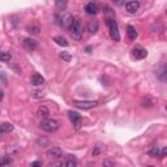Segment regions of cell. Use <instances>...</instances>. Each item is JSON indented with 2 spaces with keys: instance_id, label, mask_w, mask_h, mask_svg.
<instances>
[{
  "instance_id": "obj_5",
  "label": "cell",
  "mask_w": 167,
  "mask_h": 167,
  "mask_svg": "<svg viewBox=\"0 0 167 167\" xmlns=\"http://www.w3.org/2000/svg\"><path fill=\"white\" fill-rule=\"evenodd\" d=\"M73 17H72V14L69 13H64L62 17H60V25H62L64 29H71L72 24H73Z\"/></svg>"
},
{
  "instance_id": "obj_25",
  "label": "cell",
  "mask_w": 167,
  "mask_h": 167,
  "mask_svg": "<svg viewBox=\"0 0 167 167\" xmlns=\"http://www.w3.org/2000/svg\"><path fill=\"white\" fill-rule=\"evenodd\" d=\"M33 97H34V98H42L43 93L41 90H34V92H33Z\"/></svg>"
},
{
  "instance_id": "obj_22",
  "label": "cell",
  "mask_w": 167,
  "mask_h": 167,
  "mask_svg": "<svg viewBox=\"0 0 167 167\" xmlns=\"http://www.w3.org/2000/svg\"><path fill=\"white\" fill-rule=\"evenodd\" d=\"M60 58H62L64 62H71V59H72V56L69 55V52H60Z\"/></svg>"
},
{
  "instance_id": "obj_17",
  "label": "cell",
  "mask_w": 167,
  "mask_h": 167,
  "mask_svg": "<svg viewBox=\"0 0 167 167\" xmlns=\"http://www.w3.org/2000/svg\"><path fill=\"white\" fill-rule=\"evenodd\" d=\"M127 34H128V38H129L131 41H135L137 38V31H136L135 27L131 26V25L127 27Z\"/></svg>"
},
{
  "instance_id": "obj_6",
  "label": "cell",
  "mask_w": 167,
  "mask_h": 167,
  "mask_svg": "<svg viewBox=\"0 0 167 167\" xmlns=\"http://www.w3.org/2000/svg\"><path fill=\"white\" fill-rule=\"evenodd\" d=\"M46 154H47V157H50V158L58 159V158H60L63 155V150L60 148H58V146H52V148H50L47 150Z\"/></svg>"
},
{
  "instance_id": "obj_20",
  "label": "cell",
  "mask_w": 167,
  "mask_h": 167,
  "mask_svg": "<svg viewBox=\"0 0 167 167\" xmlns=\"http://www.w3.org/2000/svg\"><path fill=\"white\" fill-rule=\"evenodd\" d=\"M26 30L29 31V33H31V34H39L41 33V27L39 26H37V25H29L26 27Z\"/></svg>"
},
{
  "instance_id": "obj_24",
  "label": "cell",
  "mask_w": 167,
  "mask_h": 167,
  "mask_svg": "<svg viewBox=\"0 0 167 167\" xmlns=\"http://www.w3.org/2000/svg\"><path fill=\"white\" fill-rule=\"evenodd\" d=\"M47 167H63V163H62V162H59V161H55V162L48 163Z\"/></svg>"
},
{
  "instance_id": "obj_30",
  "label": "cell",
  "mask_w": 167,
  "mask_h": 167,
  "mask_svg": "<svg viewBox=\"0 0 167 167\" xmlns=\"http://www.w3.org/2000/svg\"><path fill=\"white\" fill-rule=\"evenodd\" d=\"M162 157H167V146L162 149Z\"/></svg>"
},
{
  "instance_id": "obj_12",
  "label": "cell",
  "mask_w": 167,
  "mask_h": 167,
  "mask_svg": "<svg viewBox=\"0 0 167 167\" xmlns=\"http://www.w3.org/2000/svg\"><path fill=\"white\" fill-rule=\"evenodd\" d=\"M13 129H14V127L12 123H3L2 128H0V133H2V136H5V135H8V133L13 132Z\"/></svg>"
},
{
  "instance_id": "obj_29",
  "label": "cell",
  "mask_w": 167,
  "mask_h": 167,
  "mask_svg": "<svg viewBox=\"0 0 167 167\" xmlns=\"http://www.w3.org/2000/svg\"><path fill=\"white\" fill-rule=\"evenodd\" d=\"M99 154V148L97 146L96 149H93V155H98Z\"/></svg>"
},
{
  "instance_id": "obj_21",
  "label": "cell",
  "mask_w": 167,
  "mask_h": 167,
  "mask_svg": "<svg viewBox=\"0 0 167 167\" xmlns=\"http://www.w3.org/2000/svg\"><path fill=\"white\" fill-rule=\"evenodd\" d=\"M0 59H2L3 63H9L10 60H12V55H10V52H2Z\"/></svg>"
},
{
  "instance_id": "obj_31",
  "label": "cell",
  "mask_w": 167,
  "mask_h": 167,
  "mask_svg": "<svg viewBox=\"0 0 167 167\" xmlns=\"http://www.w3.org/2000/svg\"><path fill=\"white\" fill-rule=\"evenodd\" d=\"M146 167H154V166H146Z\"/></svg>"
},
{
  "instance_id": "obj_16",
  "label": "cell",
  "mask_w": 167,
  "mask_h": 167,
  "mask_svg": "<svg viewBox=\"0 0 167 167\" xmlns=\"http://www.w3.org/2000/svg\"><path fill=\"white\" fill-rule=\"evenodd\" d=\"M64 167H77V159L75 155H68V158L65 159Z\"/></svg>"
},
{
  "instance_id": "obj_18",
  "label": "cell",
  "mask_w": 167,
  "mask_h": 167,
  "mask_svg": "<svg viewBox=\"0 0 167 167\" xmlns=\"http://www.w3.org/2000/svg\"><path fill=\"white\" fill-rule=\"evenodd\" d=\"M148 154L150 155V157H162V150H161L158 146H153L148 152Z\"/></svg>"
},
{
  "instance_id": "obj_10",
  "label": "cell",
  "mask_w": 167,
  "mask_h": 167,
  "mask_svg": "<svg viewBox=\"0 0 167 167\" xmlns=\"http://www.w3.org/2000/svg\"><path fill=\"white\" fill-rule=\"evenodd\" d=\"M132 52H133V56H135V59H137V60L145 59V58H146V55H148L146 50H145V48H142V47H135Z\"/></svg>"
},
{
  "instance_id": "obj_13",
  "label": "cell",
  "mask_w": 167,
  "mask_h": 167,
  "mask_svg": "<svg viewBox=\"0 0 167 167\" xmlns=\"http://www.w3.org/2000/svg\"><path fill=\"white\" fill-rule=\"evenodd\" d=\"M37 115L41 116V118H47V116L50 115L48 107H47V106H44V104H41L39 107L37 108Z\"/></svg>"
},
{
  "instance_id": "obj_27",
  "label": "cell",
  "mask_w": 167,
  "mask_h": 167,
  "mask_svg": "<svg viewBox=\"0 0 167 167\" xmlns=\"http://www.w3.org/2000/svg\"><path fill=\"white\" fill-rule=\"evenodd\" d=\"M56 7L63 8V9H64V8L67 7V3H65V2H58V3H56Z\"/></svg>"
},
{
  "instance_id": "obj_7",
  "label": "cell",
  "mask_w": 167,
  "mask_h": 167,
  "mask_svg": "<svg viewBox=\"0 0 167 167\" xmlns=\"http://www.w3.org/2000/svg\"><path fill=\"white\" fill-rule=\"evenodd\" d=\"M22 46L26 50H29V51H34L38 47V42L35 39H31V38H24L22 39Z\"/></svg>"
},
{
  "instance_id": "obj_15",
  "label": "cell",
  "mask_w": 167,
  "mask_h": 167,
  "mask_svg": "<svg viewBox=\"0 0 167 167\" xmlns=\"http://www.w3.org/2000/svg\"><path fill=\"white\" fill-rule=\"evenodd\" d=\"M31 84H33L34 86H41V85H43V84H44V79H43L41 75L35 73L34 76L31 77Z\"/></svg>"
},
{
  "instance_id": "obj_23",
  "label": "cell",
  "mask_w": 167,
  "mask_h": 167,
  "mask_svg": "<svg viewBox=\"0 0 167 167\" xmlns=\"http://www.w3.org/2000/svg\"><path fill=\"white\" fill-rule=\"evenodd\" d=\"M102 166L103 167H115V162L111 159H104L102 162Z\"/></svg>"
},
{
  "instance_id": "obj_26",
  "label": "cell",
  "mask_w": 167,
  "mask_h": 167,
  "mask_svg": "<svg viewBox=\"0 0 167 167\" xmlns=\"http://www.w3.org/2000/svg\"><path fill=\"white\" fill-rule=\"evenodd\" d=\"M0 76H2V84H3V85H5V84H7V77H5V72H2V73H0Z\"/></svg>"
},
{
  "instance_id": "obj_1",
  "label": "cell",
  "mask_w": 167,
  "mask_h": 167,
  "mask_svg": "<svg viewBox=\"0 0 167 167\" xmlns=\"http://www.w3.org/2000/svg\"><path fill=\"white\" fill-rule=\"evenodd\" d=\"M39 127L44 132H55L59 129V121L55 119H43L41 121Z\"/></svg>"
},
{
  "instance_id": "obj_3",
  "label": "cell",
  "mask_w": 167,
  "mask_h": 167,
  "mask_svg": "<svg viewBox=\"0 0 167 167\" xmlns=\"http://www.w3.org/2000/svg\"><path fill=\"white\" fill-rule=\"evenodd\" d=\"M69 30H71V34H72V38H73V39H76V41H80L81 39L82 33H84V27L81 25V22L77 20V18L73 20V24H72Z\"/></svg>"
},
{
  "instance_id": "obj_28",
  "label": "cell",
  "mask_w": 167,
  "mask_h": 167,
  "mask_svg": "<svg viewBox=\"0 0 167 167\" xmlns=\"http://www.w3.org/2000/svg\"><path fill=\"white\" fill-rule=\"evenodd\" d=\"M30 167H42V163L39 162V161H35V162H33L30 165Z\"/></svg>"
},
{
  "instance_id": "obj_19",
  "label": "cell",
  "mask_w": 167,
  "mask_h": 167,
  "mask_svg": "<svg viewBox=\"0 0 167 167\" xmlns=\"http://www.w3.org/2000/svg\"><path fill=\"white\" fill-rule=\"evenodd\" d=\"M54 42H56L59 46H63V47H67V46L69 44L68 41H67L64 37H55V38H54Z\"/></svg>"
},
{
  "instance_id": "obj_4",
  "label": "cell",
  "mask_w": 167,
  "mask_h": 167,
  "mask_svg": "<svg viewBox=\"0 0 167 167\" xmlns=\"http://www.w3.org/2000/svg\"><path fill=\"white\" fill-rule=\"evenodd\" d=\"M73 104L76 107L82 108V110H90L96 107L98 102L97 101H73Z\"/></svg>"
},
{
  "instance_id": "obj_11",
  "label": "cell",
  "mask_w": 167,
  "mask_h": 167,
  "mask_svg": "<svg viewBox=\"0 0 167 167\" xmlns=\"http://www.w3.org/2000/svg\"><path fill=\"white\" fill-rule=\"evenodd\" d=\"M88 30L92 33V34H96L99 30V22L97 20H90L88 22Z\"/></svg>"
},
{
  "instance_id": "obj_8",
  "label": "cell",
  "mask_w": 167,
  "mask_h": 167,
  "mask_svg": "<svg viewBox=\"0 0 167 167\" xmlns=\"http://www.w3.org/2000/svg\"><path fill=\"white\" fill-rule=\"evenodd\" d=\"M68 115H69V119H71L72 123H73V125H75L76 128H80V127H81V123H82V119H81L80 114L76 112V111H69Z\"/></svg>"
},
{
  "instance_id": "obj_14",
  "label": "cell",
  "mask_w": 167,
  "mask_h": 167,
  "mask_svg": "<svg viewBox=\"0 0 167 167\" xmlns=\"http://www.w3.org/2000/svg\"><path fill=\"white\" fill-rule=\"evenodd\" d=\"M85 10H86L88 14H96L98 12V7H97V4H94L93 2H90V3H88L85 5Z\"/></svg>"
},
{
  "instance_id": "obj_2",
  "label": "cell",
  "mask_w": 167,
  "mask_h": 167,
  "mask_svg": "<svg viewBox=\"0 0 167 167\" xmlns=\"http://www.w3.org/2000/svg\"><path fill=\"white\" fill-rule=\"evenodd\" d=\"M106 24L108 26V30H110V35L112 38V41L115 42H119L120 41V33H119V27H118V24L114 18H107Z\"/></svg>"
},
{
  "instance_id": "obj_32",
  "label": "cell",
  "mask_w": 167,
  "mask_h": 167,
  "mask_svg": "<svg viewBox=\"0 0 167 167\" xmlns=\"http://www.w3.org/2000/svg\"><path fill=\"white\" fill-rule=\"evenodd\" d=\"M166 110H167V104H166Z\"/></svg>"
},
{
  "instance_id": "obj_9",
  "label": "cell",
  "mask_w": 167,
  "mask_h": 167,
  "mask_svg": "<svg viewBox=\"0 0 167 167\" xmlns=\"http://www.w3.org/2000/svg\"><path fill=\"white\" fill-rule=\"evenodd\" d=\"M141 4L140 2H137V0H133V2H127L125 4V9L128 13H136L138 9H140Z\"/></svg>"
}]
</instances>
